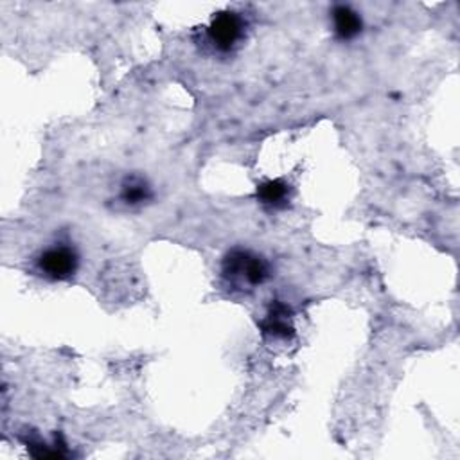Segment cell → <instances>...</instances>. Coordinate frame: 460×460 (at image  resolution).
Instances as JSON below:
<instances>
[{
	"label": "cell",
	"mask_w": 460,
	"mask_h": 460,
	"mask_svg": "<svg viewBox=\"0 0 460 460\" xmlns=\"http://www.w3.org/2000/svg\"><path fill=\"white\" fill-rule=\"evenodd\" d=\"M221 275L232 289L248 291L264 284L271 273L262 255L244 248H234L223 257Z\"/></svg>",
	"instance_id": "6da1fadb"
},
{
	"label": "cell",
	"mask_w": 460,
	"mask_h": 460,
	"mask_svg": "<svg viewBox=\"0 0 460 460\" xmlns=\"http://www.w3.org/2000/svg\"><path fill=\"white\" fill-rule=\"evenodd\" d=\"M246 32V20L243 18L241 13L235 11H221L217 13L207 31L205 38L210 43V47L216 52H232L243 40Z\"/></svg>",
	"instance_id": "7a4b0ae2"
},
{
	"label": "cell",
	"mask_w": 460,
	"mask_h": 460,
	"mask_svg": "<svg viewBox=\"0 0 460 460\" xmlns=\"http://www.w3.org/2000/svg\"><path fill=\"white\" fill-rule=\"evenodd\" d=\"M34 266L36 271L47 280H68L77 271L79 255L70 244L58 243L41 250L34 261Z\"/></svg>",
	"instance_id": "3957f363"
},
{
	"label": "cell",
	"mask_w": 460,
	"mask_h": 460,
	"mask_svg": "<svg viewBox=\"0 0 460 460\" xmlns=\"http://www.w3.org/2000/svg\"><path fill=\"white\" fill-rule=\"evenodd\" d=\"M259 329L262 336L271 340H289L295 336V325H293V311L288 304L280 300H273L264 314V318L259 322Z\"/></svg>",
	"instance_id": "277c9868"
},
{
	"label": "cell",
	"mask_w": 460,
	"mask_h": 460,
	"mask_svg": "<svg viewBox=\"0 0 460 460\" xmlns=\"http://www.w3.org/2000/svg\"><path fill=\"white\" fill-rule=\"evenodd\" d=\"M332 32L340 41H350L363 31V20L356 9L347 4H336L331 9Z\"/></svg>",
	"instance_id": "5b68a950"
},
{
	"label": "cell",
	"mask_w": 460,
	"mask_h": 460,
	"mask_svg": "<svg viewBox=\"0 0 460 460\" xmlns=\"http://www.w3.org/2000/svg\"><path fill=\"white\" fill-rule=\"evenodd\" d=\"M255 196L259 203L268 208H273V210L286 208L291 199V185L284 178L266 180L257 185Z\"/></svg>",
	"instance_id": "8992f818"
},
{
	"label": "cell",
	"mask_w": 460,
	"mask_h": 460,
	"mask_svg": "<svg viewBox=\"0 0 460 460\" xmlns=\"http://www.w3.org/2000/svg\"><path fill=\"white\" fill-rule=\"evenodd\" d=\"M120 199L129 207H138L153 199V189L142 176H128L120 187Z\"/></svg>",
	"instance_id": "52a82bcc"
}]
</instances>
